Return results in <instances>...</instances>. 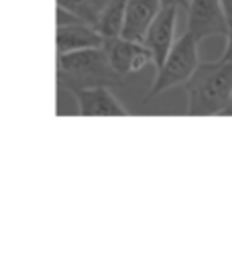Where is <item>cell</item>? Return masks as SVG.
Returning a JSON list of instances; mask_svg holds the SVG:
<instances>
[{
	"label": "cell",
	"instance_id": "5bb4252c",
	"mask_svg": "<svg viewBox=\"0 0 232 257\" xmlns=\"http://www.w3.org/2000/svg\"><path fill=\"white\" fill-rule=\"evenodd\" d=\"M222 7H224V13L228 19H232V0H222Z\"/></svg>",
	"mask_w": 232,
	"mask_h": 257
},
{
	"label": "cell",
	"instance_id": "9c48e42d",
	"mask_svg": "<svg viewBox=\"0 0 232 257\" xmlns=\"http://www.w3.org/2000/svg\"><path fill=\"white\" fill-rule=\"evenodd\" d=\"M161 9L163 0H128L122 37L130 41H143Z\"/></svg>",
	"mask_w": 232,
	"mask_h": 257
},
{
	"label": "cell",
	"instance_id": "30bf717a",
	"mask_svg": "<svg viewBox=\"0 0 232 257\" xmlns=\"http://www.w3.org/2000/svg\"><path fill=\"white\" fill-rule=\"evenodd\" d=\"M126 9H128V0H108V5L100 17V23H98V29H100L104 37L122 35Z\"/></svg>",
	"mask_w": 232,
	"mask_h": 257
},
{
	"label": "cell",
	"instance_id": "8fae6325",
	"mask_svg": "<svg viewBox=\"0 0 232 257\" xmlns=\"http://www.w3.org/2000/svg\"><path fill=\"white\" fill-rule=\"evenodd\" d=\"M108 5V0H57V7L74 13L76 17H80L84 23L98 27L100 17L104 13Z\"/></svg>",
	"mask_w": 232,
	"mask_h": 257
},
{
	"label": "cell",
	"instance_id": "ba28073f",
	"mask_svg": "<svg viewBox=\"0 0 232 257\" xmlns=\"http://www.w3.org/2000/svg\"><path fill=\"white\" fill-rule=\"evenodd\" d=\"M57 55L94 49L104 45V35L100 29L88 23H72V25H57Z\"/></svg>",
	"mask_w": 232,
	"mask_h": 257
},
{
	"label": "cell",
	"instance_id": "9a60e30c",
	"mask_svg": "<svg viewBox=\"0 0 232 257\" xmlns=\"http://www.w3.org/2000/svg\"><path fill=\"white\" fill-rule=\"evenodd\" d=\"M224 114H228V116H232V96H230V102H228V108L224 110Z\"/></svg>",
	"mask_w": 232,
	"mask_h": 257
},
{
	"label": "cell",
	"instance_id": "6da1fadb",
	"mask_svg": "<svg viewBox=\"0 0 232 257\" xmlns=\"http://www.w3.org/2000/svg\"><path fill=\"white\" fill-rule=\"evenodd\" d=\"M185 92L187 116L224 114L232 96V63L224 59L200 63L185 82Z\"/></svg>",
	"mask_w": 232,
	"mask_h": 257
},
{
	"label": "cell",
	"instance_id": "4fadbf2b",
	"mask_svg": "<svg viewBox=\"0 0 232 257\" xmlns=\"http://www.w3.org/2000/svg\"><path fill=\"white\" fill-rule=\"evenodd\" d=\"M163 7H179V9H187L189 0H163Z\"/></svg>",
	"mask_w": 232,
	"mask_h": 257
},
{
	"label": "cell",
	"instance_id": "5b68a950",
	"mask_svg": "<svg viewBox=\"0 0 232 257\" xmlns=\"http://www.w3.org/2000/svg\"><path fill=\"white\" fill-rule=\"evenodd\" d=\"M185 31L195 37L197 43L212 35H226L228 17L222 0H189Z\"/></svg>",
	"mask_w": 232,
	"mask_h": 257
},
{
	"label": "cell",
	"instance_id": "52a82bcc",
	"mask_svg": "<svg viewBox=\"0 0 232 257\" xmlns=\"http://www.w3.org/2000/svg\"><path fill=\"white\" fill-rule=\"evenodd\" d=\"M72 96L78 102V110L82 116H126L128 114V108L120 104V100L106 86L80 88V90H74Z\"/></svg>",
	"mask_w": 232,
	"mask_h": 257
},
{
	"label": "cell",
	"instance_id": "7c38bea8",
	"mask_svg": "<svg viewBox=\"0 0 232 257\" xmlns=\"http://www.w3.org/2000/svg\"><path fill=\"white\" fill-rule=\"evenodd\" d=\"M224 61H230L232 63V19H228V33H226V47H224V53L222 57Z\"/></svg>",
	"mask_w": 232,
	"mask_h": 257
},
{
	"label": "cell",
	"instance_id": "3957f363",
	"mask_svg": "<svg viewBox=\"0 0 232 257\" xmlns=\"http://www.w3.org/2000/svg\"><path fill=\"white\" fill-rule=\"evenodd\" d=\"M200 66V59H197V41L191 33H185L173 43L167 59L157 70L155 82L149 90V94L145 96V102H149L155 96L167 92L175 86H185V82L193 76V72Z\"/></svg>",
	"mask_w": 232,
	"mask_h": 257
},
{
	"label": "cell",
	"instance_id": "277c9868",
	"mask_svg": "<svg viewBox=\"0 0 232 257\" xmlns=\"http://www.w3.org/2000/svg\"><path fill=\"white\" fill-rule=\"evenodd\" d=\"M102 49L106 51V57L110 61L112 70L122 78L126 74H137L145 70L147 66H155L153 51L143 41H130L122 35L118 37H104Z\"/></svg>",
	"mask_w": 232,
	"mask_h": 257
},
{
	"label": "cell",
	"instance_id": "7a4b0ae2",
	"mask_svg": "<svg viewBox=\"0 0 232 257\" xmlns=\"http://www.w3.org/2000/svg\"><path fill=\"white\" fill-rule=\"evenodd\" d=\"M57 78L68 92L120 82V76L112 70L102 47L57 55Z\"/></svg>",
	"mask_w": 232,
	"mask_h": 257
},
{
	"label": "cell",
	"instance_id": "8992f818",
	"mask_svg": "<svg viewBox=\"0 0 232 257\" xmlns=\"http://www.w3.org/2000/svg\"><path fill=\"white\" fill-rule=\"evenodd\" d=\"M179 7H163L155 17L153 25L149 27L143 43L153 51L155 68L159 70L167 59L173 43H175V21H177Z\"/></svg>",
	"mask_w": 232,
	"mask_h": 257
}]
</instances>
